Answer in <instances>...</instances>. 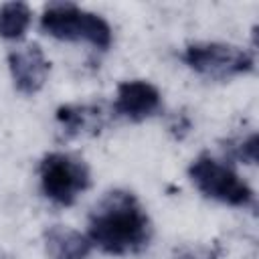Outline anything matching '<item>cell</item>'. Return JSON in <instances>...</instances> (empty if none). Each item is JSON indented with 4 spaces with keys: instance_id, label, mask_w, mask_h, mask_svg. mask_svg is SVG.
Returning <instances> with one entry per match:
<instances>
[{
    "instance_id": "cell-1",
    "label": "cell",
    "mask_w": 259,
    "mask_h": 259,
    "mask_svg": "<svg viewBox=\"0 0 259 259\" xmlns=\"http://www.w3.org/2000/svg\"><path fill=\"white\" fill-rule=\"evenodd\" d=\"M152 221L138 196L123 188L105 192L87 219L91 247L113 257L136 255L152 241Z\"/></svg>"
},
{
    "instance_id": "cell-2",
    "label": "cell",
    "mask_w": 259,
    "mask_h": 259,
    "mask_svg": "<svg viewBox=\"0 0 259 259\" xmlns=\"http://www.w3.org/2000/svg\"><path fill=\"white\" fill-rule=\"evenodd\" d=\"M40 30L51 38L87 42L99 51H107L113 42V30L101 14L71 2H53L45 6L40 16Z\"/></svg>"
},
{
    "instance_id": "cell-3",
    "label": "cell",
    "mask_w": 259,
    "mask_h": 259,
    "mask_svg": "<svg viewBox=\"0 0 259 259\" xmlns=\"http://www.w3.org/2000/svg\"><path fill=\"white\" fill-rule=\"evenodd\" d=\"M188 176L192 184L210 200L229 206L255 208L253 188L225 162L210 154H200L188 166Z\"/></svg>"
},
{
    "instance_id": "cell-4",
    "label": "cell",
    "mask_w": 259,
    "mask_h": 259,
    "mask_svg": "<svg viewBox=\"0 0 259 259\" xmlns=\"http://www.w3.org/2000/svg\"><path fill=\"white\" fill-rule=\"evenodd\" d=\"M38 182L40 192L49 200L61 206H71L79 194L89 188L91 172L85 160L65 152H51L38 162Z\"/></svg>"
},
{
    "instance_id": "cell-5",
    "label": "cell",
    "mask_w": 259,
    "mask_h": 259,
    "mask_svg": "<svg viewBox=\"0 0 259 259\" xmlns=\"http://www.w3.org/2000/svg\"><path fill=\"white\" fill-rule=\"evenodd\" d=\"M182 61L194 73L208 79H231L251 73L255 67L253 55L229 42H190L182 51Z\"/></svg>"
},
{
    "instance_id": "cell-6",
    "label": "cell",
    "mask_w": 259,
    "mask_h": 259,
    "mask_svg": "<svg viewBox=\"0 0 259 259\" xmlns=\"http://www.w3.org/2000/svg\"><path fill=\"white\" fill-rule=\"evenodd\" d=\"M6 61H8L12 83L18 93L34 95L45 87L51 73V63L36 42H28L12 49Z\"/></svg>"
},
{
    "instance_id": "cell-7",
    "label": "cell",
    "mask_w": 259,
    "mask_h": 259,
    "mask_svg": "<svg viewBox=\"0 0 259 259\" xmlns=\"http://www.w3.org/2000/svg\"><path fill=\"white\" fill-rule=\"evenodd\" d=\"M162 109V93L144 79L121 81L115 91L113 113L130 121H144Z\"/></svg>"
},
{
    "instance_id": "cell-8",
    "label": "cell",
    "mask_w": 259,
    "mask_h": 259,
    "mask_svg": "<svg viewBox=\"0 0 259 259\" xmlns=\"http://www.w3.org/2000/svg\"><path fill=\"white\" fill-rule=\"evenodd\" d=\"M57 123L63 130L65 138H77V136H93L99 134L105 125V115L99 105H87V103H67L61 105L55 111Z\"/></svg>"
},
{
    "instance_id": "cell-9",
    "label": "cell",
    "mask_w": 259,
    "mask_h": 259,
    "mask_svg": "<svg viewBox=\"0 0 259 259\" xmlns=\"http://www.w3.org/2000/svg\"><path fill=\"white\" fill-rule=\"evenodd\" d=\"M91 249L87 235L71 227L53 225L45 231V251L49 259H87Z\"/></svg>"
},
{
    "instance_id": "cell-10",
    "label": "cell",
    "mask_w": 259,
    "mask_h": 259,
    "mask_svg": "<svg viewBox=\"0 0 259 259\" xmlns=\"http://www.w3.org/2000/svg\"><path fill=\"white\" fill-rule=\"evenodd\" d=\"M32 22V10L26 2H6L0 6V38L20 40Z\"/></svg>"
},
{
    "instance_id": "cell-11",
    "label": "cell",
    "mask_w": 259,
    "mask_h": 259,
    "mask_svg": "<svg viewBox=\"0 0 259 259\" xmlns=\"http://www.w3.org/2000/svg\"><path fill=\"white\" fill-rule=\"evenodd\" d=\"M257 134L251 132L249 136H239V138H231L225 142V154L237 162H245V164H255L257 162Z\"/></svg>"
},
{
    "instance_id": "cell-12",
    "label": "cell",
    "mask_w": 259,
    "mask_h": 259,
    "mask_svg": "<svg viewBox=\"0 0 259 259\" xmlns=\"http://www.w3.org/2000/svg\"><path fill=\"white\" fill-rule=\"evenodd\" d=\"M190 127H192V123H190V117H188L186 113L174 115V119H172V123H170V132H172V136H174L176 140H182V138L190 132Z\"/></svg>"
},
{
    "instance_id": "cell-13",
    "label": "cell",
    "mask_w": 259,
    "mask_h": 259,
    "mask_svg": "<svg viewBox=\"0 0 259 259\" xmlns=\"http://www.w3.org/2000/svg\"><path fill=\"white\" fill-rule=\"evenodd\" d=\"M174 259H210V251H196V249H182L176 253Z\"/></svg>"
}]
</instances>
